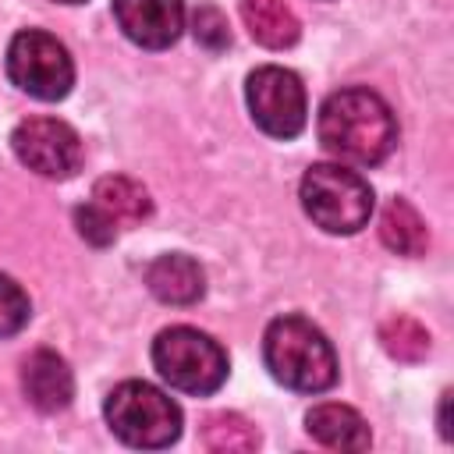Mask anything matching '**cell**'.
Returning <instances> with one entry per match:
<instances>
[{
  "label": "cell",
  "instance_id": "obj_1",
  "mask_svg": "<svg viewBox=\"0 0 454 454\" xmlns=\"http://www.w3.org/2000/svg\"><path fill=\"white\" fill-rule=\"evenodd\" d=\"M319 142L344 163H383L397 145L394 110L369 89H340L319 106Z\"/></svg>",
  "mask_w": 454,
  "mask_h": 454
},
{
  "label": "cell",
  "instance_id": "obj_2",
  "mask_svg": "<svg viewBox=\"0 0 454 454\" xmlns=\"http://www.w3.org/2000/svg\"><path fill=\"white\" fill-rule=\"evenodd\" d=\"M262 355L273 380L291 390L323 394L337 383V355L326 333L301 316L273 319L262 337Z\"/></svg>",
  "mask_w": 454,
  "mask_h": 454
},
{
  "label": "cell",
  "instance_id": "obj_3",
  "mask_svg": "<svg viewBox=\"0 0 454 454\" xmlns=\"http://www.w3.org/2000/svg\"><path fill=\"white\" fill-rule=\"evenodd\" d=\"M301 206L326 234H355L372 216V188L340 163H316L301 177Z\"/></svg>",
  "mask_w": 454,
  "mask_h": 454
},
{
  "label": "cell",
  "instance_id": "obj_4",
  "mask_svg": "<svg viewBox=\"0 0 454 454\" xmlns=\"http://www.w3.org/2000/svg\"><path fill=\"white\" fill-rule=\"evenodd\" d=\"M103 415L128 447H170L181 436V408L142 380H124L106 394Z\"/></svg>",
  "mask_w": 454,
  "mask_h": 454
},
{
  "label": "cell",
  "instance_id": "obj_5",
  "mask_svg": "<svg viewBox=\"0 0 454 454\" xmlns=\"http://www.w3.org/2000/svg\"><path fill=\"white\" fill-rule=\"evenodd\" d=\"M156 372L184 394H213L227 380V351L202 330L170 326L153 340Z\"/></svg>",
  "mask_w": 454,
  "mask_h": 454
},
{
  "label": "cell",
  "instance_id": "obj_6",
  "mask_svg": "<svg viewBox=\"0 0 454 454\" xmlns=\"http://www.w3.org/2000/svg\"><path fill=\"white\" fill-rule=\"evenodd\" d=\"M7 74L11 82L35 99H64L74 85V64L60 39L39 28H25L7 46Z\"/></svg>",
  "mask_w": 454,
  "mask_h": 454
},
{
  "label": "cell",
  "instance_id": "obj_7",
  "mask_svg": "<svg viewBox=\"0 0 454 454\" xmlns=\"http://www.w3.org/2000/svg\"><path fill=\"white\" fill-rule=\"evenodd\" d=\"M245 99H248L252 121L266 135H273V138H294V135H301L309 106H305V85H301V78L294 71L277 67V64L255 67L248 74Z\"/></svg>",
  "mask_w": 454,
  "mask_h": 454
},
{
  "label": "cell",
  "instance_id": "obj_8",
  "mask_svg": "<svg viewBox=\"0 0 454 454\" xmlns=\"http://www.w3.org/2000/svg\"><path fill=\"white\" fill-rule=\"evenodd\" d=\"M11 145H14V156L43 177L64 181L82 167V138L71 124H64L57 117L21 121L11 135Z\"/></svg>",
  "mask_w": 454,
  "mask_h": 454
},
{
  "label": "cell",
  "instance_id": "obj_9",
  "mask_svg": "<svg viewBox=\"0 0 454 454\" xmlns=\"http://www.w3.org/2000/svg\"><path fill=\"white\" fill-rule=\"evenodd\" d=\"M114 18L121 32L142 50H167L184 28L181 0H114Z\"/></svg>",
  "mask_w": 454,
  "mask_h": 454
},
{
  "label": "cell",
  "instance_id": "obj_10",
  "mask_svg": "<svg viewBox=\"0 0 454 454\" xmlns=\"http://www.w3.org/2000/svg\"><path fill=\"white\" fill-rule=\"evenodd\" d=\"M21 387L25 397L39 408V411H64L74 397V376L67 369V362L57 351H32L21 365Z\"/></svg>",
  "mask_w": 454,
  "mask_h": 454
},
{
  "label": "cell",
  "instance_id": "obj_11",
  "mask_svg": "<svg viewBox=\"0 0 454 454\" xmlns=\"http://www.w3.org/2000/svg\"><path fill=\"white\" fill-rule=\"evenodd\" d=\"M145 284L167 305H192L206 291V273H202V266L192 255L167 252V255H160V259L149 262Z\"/></svg>",
  "mask_w": 454,
  "mask_h": 454
},
{
  "label": "cell",
  "instance_id": "obj_12",
  "mask_svg": "<svg viewBox=\"0 0 454 454\" xmlns=\"http://www.w3.org/2000/svg\"><path fill=\"white\" fill-rule=\"evenodd\" d=\"M305 429L312 440H319L323 447H333V450H365L369 447V426L348 404L326 401V404L309 408Z\"/></svg>",
  "mask_w": 454,
  "mask_h": 454
},
{
  "label": "cell",
  "instance_id": "obj_13",
  "mask_svg": "<svg viewBox=\"0 0 454 454\" xmlns=\"http://www.w3.org/2000/svg\"><path fill=\"white\" fill-rule=\"evenodd\" d=\"M241 21L266 50H287L301 35V25L284 0H241Z\"/></svg>",
  "mask_w": 454,
  "mask_h": 454
},
{
  "label": "cell",
  "instance_id": "obj_14",
  "mask_svg": "<svg viewBox=\"0 0 454 454\" xmlns=\"http://www.w3.org/2000/svg\"><path fill=\"white\" fill-rule=\"evenodd\" d=\"M92 202L103 206L117 223H142V220L153 213L149 192H145L138 181L121 177V174L99 177L96 188H92Z\"/></svg>",
  "mask_w": 454,
  "mask_h": 454
},
{
  "label": "cell",
  "instance_id": "obj_15",
  "mask_svg": "<svg viewBox=\"0 0 454 454\" xmlns=\"http://www.w3.org/2000/svg\"><path fill=\"white\" fill-rule=\"evenodd\" d=\"M380 238L397 255H422L426 245H429V234H426L422 216L404 199H390L383 206V213H380Z\"/></svg>",
  "mask_w": 454,
  "mask_h": 454
},
{
  "label": "cell",
  "instance_id": "obj_16",
  "mask_svg": "<svg viewBox=\"0 0 454 454\" xmlns=\"http://www.w3.org/2000/svg\"><path fill=\"white\" fill-rule=\"evenodd\" d=\"M380 340L387 348L390 358L397 362H422L429 355V333L422 323L408 319V316H394L380 326Z\"/></svg>",
  "mask_w": 454,
  "mask_h": 454
},
{
  "label": "cell",
  "instance_id": "obj_17",
  "mask_svg": "<svg viewBox=\"0 0 454 454\" xmlns=\"http://www.w3.org/2000/svg\"><path fill=\"white\" fill-rule=\"evenodd\" d=\"M202 440L216 454H248V450L259 447L255 426H248L241 415H231V411L227 415H213L206 422V429H202Z\"/></svg>",
  "mask_w": 454,
  "mask_h": 454
},
{
  "label": "cell",
  "instance_id": "obj_18",
  "mask_svg": "<svg viewBox=\"0 0 454 454\" xmlns=\"http://www.w3.org/2000/svg\"><path fill=\"white\" fill-rule=\"evenodd\" d=\"M28 316H32L28 294H25L11 277L0 273V337L18 333V330L28 323Z\"/></svg>",
  "mask_w": 454,
  "mask_h": 454
},
{
  "label": "cell",
  "instance_id": "obj_19",
  "mask_svg": "<svg viewBox=\"0 0 454 454\" xmlns=\"http://www.w3.org/2000/svg\"><path fill=\"white\" fill-rule=\"evenodd\" d=\"M74 227H78V234H82L89 245L103 248V245H110V241L117 238V227H121V223H117L103 206L85 202V206L74 209Z\"/></svg>",
  "mask_w": 454,
  "mask_h": 454
},
{
  "label": "cell",
  "instance_id": "obj_20",
  "mask_svg": "<svg viewBox=\"0 0 454 454\" xmlns=\"http://www.w3.org/2000/svg\"><path fill=\"white\" fill-rule=\"evenodd\" d=\"M192 32H195V39H199L206 50H223V46L231 43L227 18H223L216 7H209V4L195 7V14H192Z\"/></svg>",
  "mask_w": 454,
  "mask_h": 454
},
{
  "label": "cell",
  "instance_id": "obj_21",
  "mask_svg": "<svg viewBox=\"0 0 454 454\" xmlns=\"http://www.w3.org/2000/svg\"><path fill=\"white\" fill-rule=\"evenodd\" d=\"M60 4H82V0H60Z\"/></svg>",
  "mask_w": 454,
  "mask_h": 454
}]
</instances>
